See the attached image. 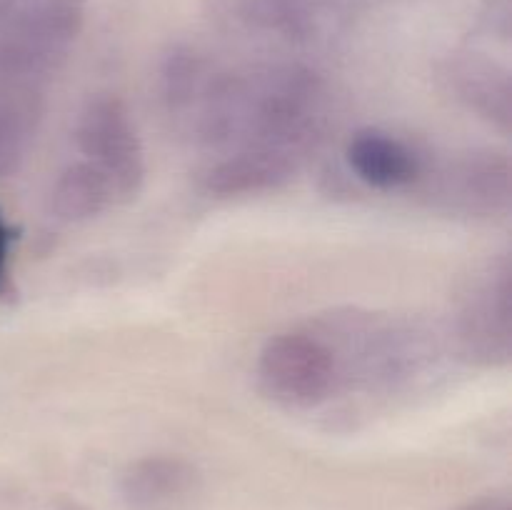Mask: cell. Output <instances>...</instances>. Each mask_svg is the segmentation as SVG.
<instances>
[{"mask_svg":"<svg viewBox=\"0 0 512 510\" xmlns=\"http://www.w3.org/2000/svg\"><path fill=\"white\" fill-rule=\"evenodd\" d=\"M320 98L315 73L300 65L213 73L188 118L200 140L225 153L263 148L300 158L318 125Z\"/></svg>","mask_w":512,"mask_h":510,"instance_id":"cell-1","label":"cell"},{"mask_svg":"<svg viewBox=\"0 0 512 510\" xmlns=\"http://www.w3.org/2000/svg\"><path fill=\"white\" fill-rule=\"evenodd\" d=\"M265 393L285 408H315L333 395L340 378L335 350L313 333H280L265 343L258 360Z\"/></svg>","mask_w":512,"mask_h":510,"instance_id":"cell-2","label":"cell"},{"mask_svg":"<svg viewBox=\"0 0 512 510\" xmlns=\"http://www.w3.org/2000/svg\"><path fill=\"white\" fill-rule=\"evenodd\" d=\"M75 143L88 163L108 175L120 200L138 193L145 175L143 143L128 108L118 98L98 95L80 110Z\"/></svg>","mask_w":512,"mask_h":510,"instance_id":"cell-3","label":"cell"},{"mask_svg":"<svg viewBox=\"0 0 512 510\" xmlns=\"http://www.w3.org/2000/svg\"><path fill=\"white\" fill-rule=\"evenodd\" d=\"M440 195L465 213H498L510 203V163L500 153H473L443 173Z\"/></svg>","mask_w":512,"mask_h":510,"instance_id":"cell-4","label":"cell"},{"mask_svg":"<svg viewBox=\"0 0 512 510\" xmlns=\"http://www.w3.org/2000/svg\"><path fill=\"white\" fill-rule=\"evenodd\" d=\"M298 155L283 150L243 148L223 153L203 173V185L213 195H250L280 188L298 170Z\"/></svg>","mask_w":512,"mask_h":510,"instance_id":"cell-5","label":"cell"},{"mask_svg":"<svg viewBox=\"0 0 512 510\" xmlns=\"http://www.w3.org/2000/svg\"><path fill=\"white\" fill-rule=\"evenodd\" d=\"M348 163L373 188H400L418 175V158L403 140L383 130H360L348 145Z\"/></svg>","mask_w":512,"mask_h":510,"instance_id":"cell-6","label":"cell"},{"mask_svg":"<svg viewBox=\"0 0 512 510\" xmlns=\"http://www.w3.org/2000/svg\"><path fill=\"white\" fill-rule=\"evenodd\" d=\"M113 203H120L118 190L108 175L88 160L65 168L50 190V210L65 223L95 218Z\"/></svg>","mask_w":512,"mask_h":510,"instance_id":"cell-7","label":"cell"},{"mask_svg":"<svg viewBox=\"0 0 512 510\" xmlns=\"http://www.w3.org/2000/svg\"><path fill=\"white\" fill-rule=\"evenodd\" d=\"M38 123V95L33 85L0 80V178L23 163Z\"/></svg>","mask_w":512,"mask_h":510,"instance_id":"cell-8","label":"cell"},{"mask_svg":"<svg viewBox=\"0 0 512 510\" xmlns=\"http://www.w3.org/2000/svg\"><path fill=\"white\" fill-rule=\"evenodd\" d=\"M468 338L483 355H508L510 335V280L508 270L490 280L475 298L468 315Z\"/></svg>","mask_w":512,"mask_h":510,"instance_id":"cell-9","label":"cell"},{"mask_svg":"<svg viewBox=\"0 0 512 510\" xmlns=\"http://www.w3.org/2000/svg\"><path fill=\"white\" fill-rule=\"evenodd\" d=\"M193 483V470L173 458H150L135 465L125 478V493L133 503L155 505L183 493Z\"/></svg>","mask_w":512,"mask_h":510,"instance_id":"cell-10","label":"cell"},{"mask_svg":"<svg viewBox=\"0 0 512 510\" xmlns=\"http://www.w3.org/2000/svg\"><path fill=\"white\" fill-rule=\"evenodd\" d=\"M458 90L470 108L483 113L485 118L495 120L503 128L510 123V78L508 73H498L488 63L465 65L458 75Z\"/></svg>","mask_w":512,"mask_h":510,"instance_id":"cell-11","label":"cell"},{"mask_svg":"<svg viewBox=\"0 0 512 510\" xmlns=\"http://www.w3.org/2000/svg\"><path fill=\"white\" fill-rule=\"evenodd\" d=\"M10 245H13V230H10L8 223L0 218V293H3L5 285H8Z\"/></svg>","mask_w":512,"mask_h":510,"instance_id":"cell-12","label":"cell"},{"mask_svg":"<svg viewBox=\"0 0 512 510\" xmlns=\"http://www.w3.org/2000/svg\"><path fill=\"white\" fill-rule=\"evenodd\" d=\"M470 510H510V508L508 503H503V500H485V503L473 505Z\"/></svg>","mask_w":512,"mask_h":510,"instance_id":"cell-13","label":"cell"}]
</instances>
